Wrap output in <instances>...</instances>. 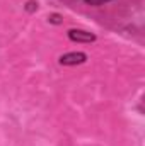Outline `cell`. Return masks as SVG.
<instances>
[{
	"instance_id": "cell-1",
	"label": "cell",
	"mask_w": 145,
	"mask_h": 146,
	"mask_svg": "<svg viewBox=\"0 0 145 146\" xmlns=\"http://www.w3.org/2000/svg\"><path fill=\"white\" fill-rule=\"evenodd\" d=\"M87 61V54L80 53V51H73V53H67L60 56V65L63 66H75V65H82Z\"/></svg>"
},
{
	"instance_id": "cell-2",
	"label": "cell",
	"mask_w": 145,
	"mask_h": 146,
	"mask_svg": "<svg viewBox=\"0 0 145 146\" xmlns=\"http://www.w3.org/2000/svg\"><path fill=\"white\" fill-rule=\"evenodd\" d=\"M68 39L73 42H94L96 34L89 33V31H82V29H70L68 31Z\"/></svg>"
},
{
	"instance_id": "cell-3",
	"label": "cell",
	"mask_w": 145,
	"mask_h": 146,
	"mask_svg": "<svg viewBox=\"0 0 145 146\" xmlns=\"http://www.w3.org/2000/svg\"><path fill=\"white\" fill-rule=\"evenodd\" d=\"M48 19H50L51 24H60V22H62V15H58V14H51Z\"/></svg>"
},
{
	"instance_id": "cell-4",
	"label": "cell",
	"mask_w": 145,
	"mask_h": 146,
	"mask_svg": "<svg viewBox=\"0 0 145 146\" xmlns=\"http://www.w3.org/2000/svg\"><path fill=\"white\" fill-rule=\"evenodd\" d=\"M36 9H38V3H36V2H33V0H31V2H28V7H26V10L33 12V10H36Z\"/></svg>"
},
{
	"instance_id": "cell-5",
	"label": "cell",
	"mask_w": 145,
	"mask_h": 146,
	"mask_svg": "<svg viewBox=\"0 0 145 146\" xmlns=\"http://www.w3.org/2000/svg\"><path fill=\"white\" fill-rule=\"evenodd\" d=\"M87 3H91V5H103V3H106L109 0H85Z\"/></svg>"
}]
</instances>
